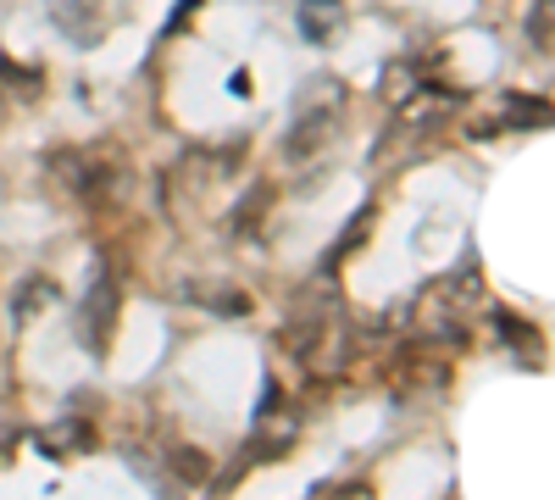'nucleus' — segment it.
<instances>
[{"label":"nucleus","instance_id":"1","mask_svg":"<svg viewBox=\"0 0 555 500\" xmlns=\"http://www.w3.org/2000/svg\"><path fill=\"white\" fill-rule=\"evenodd\" d=\"M112 329H117V279L112 272H101L95 284H89V295H83V317H78V339L89 345V350H106L112 345Z\"/></svg>","mask_w":555,"mask_h":500},{"label":"nucleus","instance_id":"2","mask_svg":"<svg viewBox=\"0 0 555 500\" xmlns=\"http://www.w3.org/2000/svg\"><path fill=\"white\" fill-rule=\"evenodd\" d=\"M62 300V290H56V279H44V272H28V279L17 284V295H12V323L17 329H28V323H39L44 311H51Z\"/></svg>","mask_w":555,"mask_h":500},{"label":"nucleus","instance_id":"3","mask_svg":"<svg viewBox=\"0 0 555 500\" xmlns=\"http://www.w3.org/2000/svg\"><path fill=\"white\" fill-rule=\"evenodd\" d=\"M300 34L311 44H334L345 34V0H300Z\"/></svg>","mask_w":555,"mask_h":500},{"label":"nucleus","instance_id":"4","mask_svg":"<svg viewBox=\"0 0 555 500\" xmlns=\"http://www.w3.org/2000/svg\"><path fill=\"white\" fill-rule=\"evenodd\" d=\"M44 12H51V23H56L67 39H89V17H95V7H89V0H44Z\"/></svg>","mask_w":555,"mask_h":500},{"label":"nucleus","instance_id":"5","mask_svg":"<svg viewBox=\"0 0 555 500\" xmlns=\"http://www.w3.org/2000/svg\"><path fill=\"white\" fill-rule=\"evenodd\" d=\"M167 467H172V478H183V484H206V473H211L206 457H201V450H190V445H178Z\"/></svg>","mask_w":555,"mask_h":500},{"label":"nucleus","instance_id":"6","mask_svg":"<svg viewBox=\"0 0 555 500\" xmlns=\"http://www.w3.org/2000/svg\"><path fill=\"white\" fill-rule=\"evenodd\" d=\"M78 445H89V428L78 418H62L51 434H44V450H78Z\"/></svg>","mask_w":555,"mask_h":500},{"label":"nucleus","instance_id":"7","mask_svg":"<svg viewBox=\"0 0 555 500\" xmlns=\"http://www.w3.org/2000/svg\"><path fill=\"white\" fill-rule=\"evenodd\" d=\"M528 39H539V51H550V0H539V12L528 17Z\"/></svg>","mask_w":555,"mask_h":500}]
</instances>
